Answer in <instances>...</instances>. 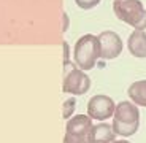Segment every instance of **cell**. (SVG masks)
<instances>
[{"instance_id":"obj_11","label":"cell","mask_w":146,"mask_h":143,"mask_svg":"<svg viewBox=\"0 0 146 143\" xmlns=\"http://www.w3.org/2000/svg\"><path fill=\"white\" fill-rule=\"evenodd\" d=\"M75 108H76V100L73 99H67L65 102H64V108H62V116L65 118V119H70L73 114V111H75Z\"/></svg>"},{"instance_id":"obj_7","label":"cell","mask_w":146,"mask_h":143,"mask_svg":"<svg viewBox=\"0 0 146 143\" xmlns=\"http://www.w3.org/2000/svg\"><path fill=\"white\" fill-rule=\"evenodd\" d=\"M92 126H94L92 124V118L89 116V114H76V116H72L68 121H67L65 134L88 138Z\"/></svg>"},{"instance_id":"obj_13","label":"cell","mask_w":146,"mask_h":143,"mask_svg":"<svg viewBox=\"0 0 146 143\" xmlns=\"http://www.w3.org/2000/svg\"><path fill=\"white\" fill-rule=\"evenodd\" d=\"M64 143H89V142L88 138H83V137H75V135H70V134H65Z\"/></svg>"},{"instance_id":"obj_2","label":"cell","mask_w":146,"mask_h":143,"mask_svg":"<svg viewBox=\"0 0 146 143\" xmlns=\"http://www.w3.org/2000/svg\"><path fill=\"white\" fill-rule=\"evenodd\" d=\"M100 57V45L99 38L95 35L86 33L75 45L73 49V59L78 69L81 70H91L95 67L97 59Z\"/></svg>"},{"instance_id":"obj_3","label":"cell","mask_w":146,"mask_h":143,"mask_svg":"<svg viewBox=\"0 0 146 143\" xmlns=\"http://www.w3.org/2000/svg\"><path fill=\"white\" fill-rule=\"evenodd\" d=\"M91 88V80L84 70L76 69V67H70L68 62H65V73H64V84L62 91L67 94L73 95H83L89 91Z\"/></svg>"},{"instance_id":"obj_10","label":"cell","mask_w":146,"mask_h":143,"mask_svg":"<svg viewBox=\"0 0 146 143\" xmlns=\"http://www.w3.org/2000/svg\"><path fill=\"white\" fill-rule=\"evenodd\" d=\"M129 97L135 105L138 106H146V80L135 81L132 83L129 88Z\"/></svg>"},{"instance_id":"obj_8","label":"cell","mask_w":146,"mask_h":143,"mask_svg":"<svg viewBox=\"0 0 146 143\" xmlns=\"http://www.w3.org/2000/svg\"><path fill=\"white\" fill-rule=\"evenodd\" d=\"M116 138V132L113 130V126L100 122V124L92 126L91 132H89L88 142L89 143H111Z\"/></svg>"},{"instance_id":"obj_12","label":"cell","mask_w":146,"mask_h":143,"mask_svg":"<svg viewBox=\"0 0 146 143\" xmlns=\"http://www.w3.org/2000/svg\"><path fill=\"white\" fill-rule=\"evenodd\" d=\"M75 2L81 10H91L100 3V0H75Z\"/></svg>"},{"instance_id":"obj_9","label":"cell","mask_w":146,"mask_h":143,"mask_svg":"<svg viewBox=\"0 0 146 143\" xmlns=\"http://www.w3.org/2000/svg\"><path fill=\"white\" fill-rule=\"evenodd\" d=\"M129 51L135 57H146V33L145 30H133L127 41Z\"/></svg>"},{"instance_id":"obj_1","label":"cell","mask_w":146,"mask_h":143,"mask_svg":"<svg viewBox=\"0 0 146 143\" xmlns=\"http://www.w3.org/2000/svg\"><path fill=\"white\" fill-rule=\"evenodd\" d=\"M113 11L117 19L137 30L146 29V8L140 0H114Z\"/></svg>"},{"instance_id":"obj_14","label":"cell","mask_w":146,"mask_h":143,"mask_svg":"<svg viewBox=\"0 0 146 143\" xmlns=\"http://www.w3.org/2000/svg\"><path fill=\"white\" fill-rule=\"evenodd\" d=\"M111 143H130V142H127V140H114Z\"/></svg>"},{"instance_id":"obj_6","label":"cell","mask_w":146,"mask_h":143,"mask_svg":"<svg viewBox=\"0 0 146 143\" xmlns=\"http://www.w3.org/2000/svg\"><path fill=\"white\" fill-rule=\"evenodd\" d=\"M113 121L129 126H140V111L138 105L133 102H119L113 114Z\"/></svg>"},{"instance_id":"obj_5","label":"cell","mask_w":146,"mask_h":143,"mask_svg":"<svg viewBox=\"0 0 146 143\" xmlns=\"http://www.w3.org/2000/svg\"><path fill=\"white\" fill-rule=\"evenodd\" d=\"M100 45V57L102 59H114L122 53V40L113 30H105L99 35Z\"/></svg>"},{"instance_id":"obj_4","label":"cell","mask_w":146,"mask_h":143,"mask_svg":"<svg viewBox=\"0 0 146 143\" xmlns=\"http://www.w3.org/2000/svg\"><path fill=\"white\" fill-rule=\"evenodd\" d=\"M114 110H116L114 100L108 95H94L88 103V114L97 121H105L111 118L114 114Z\"/></svg>"}]
</instances>
